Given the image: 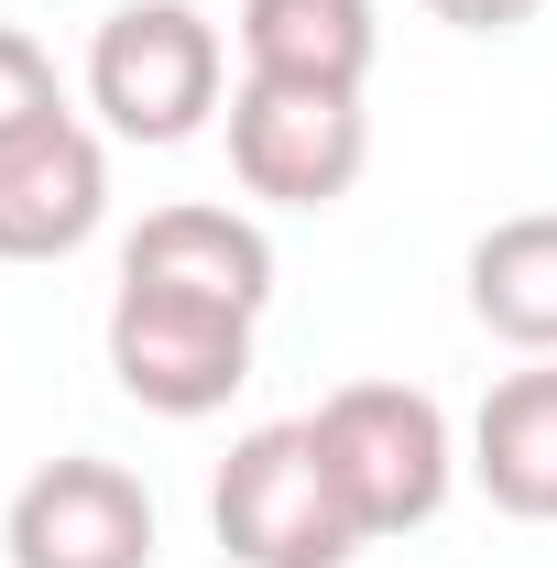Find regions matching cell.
<instances>
[{"instance_id": "7c38bea8", "label": "cell", "mask_w": 557, "mask_h": 568, "mask_svg": "<svg viewBox=\"0 0 557 568\" xmlns=\"http://www.w3.org/2000/svg\"><path fill=\"white\" fill-rule=\"evenodd\" d=\"M44 121H67L55 55H44L33 33H11V22H0V153H11V142H33Z\"/></svg>"}, {"instance_id": "30bf717a", "label": "cell", "mask_w": 557, "mask_h": 568, "mask_svg": "<svg viewBox=\"0 0 557 568\" xmlns=\"http://www.w3.org/2000/svg\"><path fill=\"white\" fill-rule=\"evenodd\" d=\"M383 55L372 0H241V77H295V88H361Z\"/></svg>"}, {"instance_id": "ba28073f", "label": "cell", "mask_w": 557, "mask_h": 568, "mask_svg": "<svg viewBox=\"0 0 557 568\" xmlns=\"http://www.w3.org/2000/svg\"><path fill=\"white\" fill-rule=\"evenodd\" d=\"M121 284H175V295H219V306L263 317L274 306V241H263V219H241V209L175 197V209H153L121 241Z\"/></svg>"}, {"instance_id": "7a4b0ae2", "label": "cell", "mask_w": 557, "mask_h": 568, "mask_svg": "<svg viewBox=\"0 0 557 568\" xmlns=\"http://www.w3.org/2000/svg\"><path fill=\"white\" fill-rule=\"evenodd\" d=\"M209 525H219V547H230V568H350L372 547V536L350 525V503H340V481H328L306 416L252 426V437L219 459Z\"/></svg>"}, {"instance_id": "3957f363", "label": "cell", "mask_w": 557, "mask_h": 568, "mask_svg": "<svg viewBox=\"0 0 557 568\" xmlns=\"http://www.w3.org/2000/svg\"><path fill=\"white\" fill-rule=\"evenodd\" d=\"M230 88V44L198 0H121L88 44V110L121 142H198Z\"/></svg>"}, {"instance_id": "5b68a950", "label": "cell", "mask_w": 557, "mask_h": 568, "mask_svg": "<svg viewBox=\"0 0 557 568\" xmlns=\"http://www.w3.org/2000/svg\"><path fill=\"white\" fill-rule=\"evenodd\" d=\"M372 164V110L361 88H295V77H241L230 88V175L263 209H340Z\"/></svg>"}, {"instance_id": "277c9868", "label": "cell", "mask_w": 557, "mask_h": 568, "mask_svg": "<svg viewBox=\"0 0 557 568\" xmlns=\"http://www.w3.org/2000/svg\"><path fill=\"white\" fill-rule=\"evenodd\" d=\"M110 383L142 416L198 426L252 383V317L175 284H110Z\"/></svg>"}, {"instance_id": "8992f818", "label": "cell", "mask_w": 557, "mask_h": 568, "mask_svg": "<svg viewBox=\"0 0 557 568\" xmlns=\"http://www.w3.org/2000/svg\"><path fill=\"white\" fill-rule=\"evenodd\" d=\"M11 568H153V493L121 459H44L0 514Z\"/></svg>"}, {"instance_id": "8fae6325", "label": "cell", "mask_w": 557, "mask_h": 568, "mask_svg": "<svg viewBox=\"0 0 557 568\" xmlns=\"http://www.w3.org/2000/svg\"><path fill=\"white\" fill-rule=\"evenodd\" d=\"M470 317L503 351L557 361V209H514L470 241Z\"/></svg>"}, {"instance_id": "52a82bcc", "label": "cell", "mask_w": 557, "mask_h": 568, "mask_svg": "<svg viewBox=\"0 0 557 568\" xmlns=\"http://www.w3.org/2000/svg\"><path fill=\"white\" fill-rule=\"evenodd\" d=\"M99 219H110V142L77 110L0 153V263H67L99 241Z\"/></svg>"}, {"instance_id": "9c48e42d", "label": "cell", "mask_w": 557, "mask_h": 568, "mask_svg": "<svg viewBox=\"0 0 557 568\" xmlns=\"http://www.w3.org/2000/svg\"><path fill=\"white\" fill-rule=\"evenodd\" d=\"M470 481L514 525H557V361L503 372L470 416Z\"/></svg>"}, {"instance_id": "4fadbf2b", "label": "cell", "mask_w": 557, "mask_h": 568, "mask_svg": "<svg viewBox=\"0 0 557 568\" xmlns=\"http://www.w3.org/2000/svg\"><path fill=\"white\" fill-rule=\"evenodd\" d=\"M426 11H437L448 33H525L547 0H426Z\"/></svg>"}, {"instance_id": "6da1fadb", "label": "cell", "mask_w": 557, "mask_h": 568, "mask_svg": "<svg viewBox=\"0 0 557 568\" xmlns=\"http://www.w3.org/2000/svg\"><path fill=\"white\" fill-rule=\"evenodd\" d=\"M306 426H317V459H328L350 525L372 547L437 525V503L459 481V437H448V405L437 394H416V383H340Z\"/></svg>"}]
</instances>
